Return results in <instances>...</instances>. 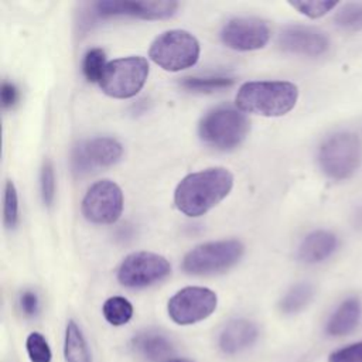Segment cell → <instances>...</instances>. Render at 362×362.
<instances>
[{"label": "cell", "instance_id": "d4e9b609", "mask_svg": "<svg viewBox=\"0 0 362 362\" xmlns=\"http://www.w3.org/2000/svg\"><path fill=\"white\" fill-rule=\"evenodd\" d=\"M25 349L31 362H51V348L40 332H31L25 341Z\"/></svg>", "mask_w": 362, "mask_h": 362}, {"label": "cell", "instance_id": "f1b7e54d", "mask_svg": "<svg viewBox=\"0 0 362 362\" xmlns=\"http://www.w3.org/2000/svg\"><path fill=\"white\" fill-rule=\"evenodd\" d=\"M328 362H362V341L334 351Z\"/></svg>", "mask_w": 362, "mask_h": 362}, {"label": "cell", "instance_id": "30bf717a", "mask_svg": "<svg viewBox=\"0 0 362 362\" xmlns=\"http://www.w3.org/2000/svg\"><path fill=\"white\" fill-rule=\"evenodd\" d=\"M123 156L122 144L113 137H95L78 143L71 154L72 173L88 175L99 168L116 164Z\"/></svg>", "mask_w": 362, "mask_h": 362}, {"label": "cell", "instance_id": "8fae6325", "mask_svg": "<svg viewBox=\"0 0 362 362\" xmlns=\"http://www.w3.org/2000/svg\"><path fill=\"white\" fill-rule=\"evenodd\" d=\"M122 211L123 192L110 180H102L90 185L82 199V214L92 223H113L120 218Z\"/></svg>", "mask_w": 362, "mask_h": 362}, {"label": "cell", "instance_id": "7c38bea8", "mask_svg": "<svg viewBox=\"0 0 362 362\" xmlns=\"http://www.w3.org/2000/svg\"><path fill=\"white\" fill-rule=\"evenodd\" d=\"M92 18L136 17L163 20L173 17L178 8L175 1H98L90 6Z\"/></svg>", "mask_w": 362, "mask_h": 362}, {"label": "cell", "instance_id": "4fadbf2b", "mask_svg": "<svg viewBox=\"0 0 362 362\" xmlns=\"http://www.w3.org/2000/svg\"><path fill=\"white\" fill-rule=\"evenodd\" d=\"M221 40L230 49L255 51L266 47L270 40V30L260 18L236 17L223 25Z\"/></svg>", "mask_w": 362, "mask_h": 362}, {"label": "cell", "instance_id": "ba28073f", "mask_svg": "<svg viewBox=\"0 0 362 362\" xmlns=\"http://www.w3.org/2000/svg\"><path fill=\"white\" fill-rule=\"evenodd\" d=\"M171 273L168 260L151 252H134L126 256L119 269L117 280L129 288H143L161 281Z\"/></svg>", "mask_w": 362, "mask_h": 362}, {"label": "cell", "instance_id": "ac0fdd59", "mask_svg": "<svg viewBox=\"0 0 362 362\" xmlns=\"http://www.w3.org/2000/svg\"><path fill=\"white\" fill-rule=\"evenodd\" d=\"M362 317V304L358 298H348L329 317L325 331L332 337H342L352 332Z\"/></svg>", "mask_w": 362, "mask_h": 362}, {"label": "cell", "instance_id": "4dcf8cb0", "mask_svg": "<svg viewBox=\"0 0 362 362\" xmlns=\"http://www.w3.org/2000/svg\"><path fill=\"white\" fill-rule=\"evenodd\" d=\"M0 96H1V106L3 109H11L17 100H18V89L14 83L4 81L1 83V90H0Z\"/></svg>", "mask_w": 362, "mask_h": 362}, {"label": "cell", "instance_id": "1f68e13d", "mask_svg": "<svg viewBox=\"0 0 362 362\" xmlns=\"http://www.w3.org/2000/svg\"><path fill=\"white\" fill-rule=\"evenodd\" d=\"M170 362H192V361L185 359V358H174V359H171Z\"/></svg>", "mask_w": 362, "mask_h": 362}, {"label": "cell", "instance_id": "3957f363", "mask_svg": "<svg viewBox=\"0 0 362 362\" xmlns=\"http://www.w3.org/2000/svg\"><path fill=\"white\" fill-rule=\"evenodd\" d=\"M321 171L334 181L351 178L362 164V140L356 133L338 132L328 136L318 148Z\"/></svg>", "mask_w": 362, "mask_h": 362}, {"label": "cell", "instance_id": "cb8c5ba5", "mask_svg": "<svg viewBox=\"0 0 362 362\" xmlns=\"http://www.w3.org/2000/svg\"><path fill=\"white\" fill-rule=\"evenodd\" d=\"M3 222L7 229L16 228L18 222V195L13 181H7L3 197Z\"/></svg>", "mask_w": 362, "mask_h": 362}, {"label": "cell", "instance_id": "2e32d148", "mask_svg": "<svg viewBox=\"0 0 362 362\" xmlns=\"http://www.w3.org/2000/svg\"><path fill=\"white\" fill-rule=\"evenodd\" d=\"M338 247V238L329 230H314L308 233L300 247L298 259L307 264H315L327 260Z\"/></svg>", "mask_w": 362, "mask_h": 362}, {"label": "cell", "instance_id": "52a82bcc", "mask_svg": "<svg viewBox=\"0 0 362 362\" xmlns=\"http://www.w3.org/2000/svg\"><path fill=\"white\" fill-rule=\"evenodd\" d=\"M245 252L236 239L208 242L191 249L182 259V269L188 274L208 276L225 272L235 266Z\"/></svg>", "mask_w": 362, "mask_h": 362}, {"label": "cell", "instance_id": "83f0119b", "mask_svg": "<svg viewBox=\"0 0 362 362\" xmlns=\"http://www.w3.org/2000/svg\"><path fill=\"white\" fill-rule=\"evenodd\" d=\"M335 21L344 28L362 27V3L345 4L335 16Z\"/></svg>", "mask_w": 362, "mask_h": 362}, {"label": "cell", "instance_id": "277c9868", "mask_svg": "<svg viewBox=\"0 0 362 362\" xmlns=\"http://www.w3.org/2000/svg\"><path fill=\"white\" fill-rule=\"evenodd\" d=\"M249 132L246 116L233 107L221 106L209 110L199 122L201 140L216 150H233L240 146Z\"/></svg>", "mask_w": 362, "mask_h": 362}, {"label": "cell", "instance_id": "e0dca14e", "mask_svg": "<svg viewBox=\"0 0 362 362\" xmlns=\"http://www.w3.org/2000/svg\"><path fill=\"white\" fill-rule=\"evenodd\" d=\"M133 349L148 362H170L174 354L173 344L160 332L143 331L133 337Z\"/></svg>", "mask_w": 362, "mask_h": 362}, {"label": "cell", "instance_id": "484cf974", "mask_svg": "<svg viewBox=\"0 0 362 362\" xmlns=\"http://www.w3.org/2000/svg\"><path fill=\"white\" fill-rule=\"evenodd\" d=\"M293 8H296L298 13L310 17V18H320L329 13L332 8L337 7V1L331 0H297V1H290L288 3Z\"/></svg>", "mask_w": 362, "mask_h": 362}, {"label": "cell", "instance_id": "9a60e30c", "mask_svg": "<svg viewBox=\"0 0 362 362\" xmlns=\"http://www.w3.org/2000/svg\"><path fill=\"white\" fill-rule=\"evenodd\" d=\"M259 335L257 325L249 320L238 318L229 321L219 334V348L228 355H235L252 346Z\"/></svg>", "mask_w": 362, "mask_h": 362}, {"label": "cell", "instance_id": "5bb4252c", "mask_svg": "<svg viewBox=\"0 0 362 362\" xmlns=\"http://www.w3.org/2000/svg\"><path fill=\"white\" fill-rule=\"evenodd\" d=\"M277 42L283 51L305 57L322 55L329 48V40L322 31L296 24L284 27L279 34Z\"/></svg>", "mask_w": 362, "mask_h": 362}, {"label": "cell", "instance_id": "ffe728a7", "mask_svg": "<svg viewBox=\"0 0 362 362\" xmlns=\"http://www.w3.org/2000/svg\"><path fill=\"white\" fill-rule=\"evenodd\" d=\"M313 297L314 287L310 283H298L283 296L279 307L284 314H296L305 308Z\"/></svg>", "mask_w": 362, "mask_h": 362}, {"label": "cell", "instance_id": "44dd1931", "mask_svg": "<svg viewBox=\"0 0 362 362\" xmlns=\"http://www.w3.org/2000/svg\"><path fill=\"white\" fill-rule=\"evenodd\" d=\"M102 314L110 325L120 327L132 320L133 305L127 298L122 296H113L103 303Z\"/></svg>", "mask_w": 362, "mask_h": 362}, {"label": "cell", "instance_id": "d6986e66", "mask_svg": "<svg viewBox=\"0 0 362 362\" xmlns=\"http://www.w3.org/2000/svg\"><path fill=\"white\" fill-rule=\"evenodd\" d=\"M64 356L66 362H92L86 339L74 320H69L65 328Z\"/></svg>", "mask_w": 362, "mask_h": 362}, {"label": "cell", "instance_id": "7402d4cb", "mask_svg": "<svg viewBox=\"0 0 362 362\" xmlns=\"http://www.w3.org/2000/svg\"><path fill=\"white\" fill-rule=\"evenodd\" d=\"M235 82L229 76H188L181 81V86L195 93H212L232 86Z\"/></svg>", "mask_w": 362, "mask_h": 362}, {"label": "cell", "instance_id": "7a4b0ae2", "mask_svg": "<svg viewBox=\"0 0 362 362\" xmlns=\"http://www.w3.org/2000/svg\"><path fill=\"white\" fill-rule=\"evenodd\" d=\"M298 88L288 81H250L240 85L235 96L239 110L279 117L287 115L297 103Z\"/></svg>", "mask_w": 362, "mask_h": 362}, {"label": "cell", "instance_id": "5b68a950", "mask_svg": "<svg viewBox=\"0 0 362 362\" xmlns=\"http://www.w3.org/2000/svg\"><path fill=\"white\" fill-rule=\"evenodd\" d=\"M199 52V42L189 31L168 30L154 38L148 57L164 71L178 72L195 65Z\"/></svg>", "mask_w": 362, "mask_h": 362}, {"label": "cell", "instance_id": "4316f807", "mask_svg": "<svg viewBox=\"0 0 362 362\" xmlns=\"http://www.w3.org/2000/svg\"><path fill=\"white\" fill-rule=\"evenodd\" d=\"M40 189L41 198L45 206H51L55 199V173L54 165L49 160H45L40 174Z\"/></svg>", "mask_w": 362, "mask_h": 362}, {"label": "cell", "instance_id": "9c48e42d", "mask_svg": "<svg viewBox=\"0 0 362 362\" xmlns=\"http://www.w3.org/2000/svg\"><path fill=\"white\" fill-rule=\"evenodd\" d=\"M218 305L215 291L206 287L188 286L178 290L167 304L170 318L178 325H191L208 318Z\"/></svg>", "mask_w": 362, "mask_h": 362}, {"label": "cell", "instance_id": "6da1fadb", "mask_svg": "<svg viewBox=\"0 0 362 362\" xmlns=\"http://www.w3.org/2000/svg\"><path fill=\"white\" fill-rule=\"evenodd\" d=\"M233 187V175L223 167L205 168L184 177L174 192V204L180 212L189 218L206 214Z\"/></svg>", "mask_w": 362, "mask_h": 362}, {"label": "cell", "instance_id": "603a6c76", "mask_svg": "<svg viewBox=\"0 0 362 362\" xmlns=\"http://www.w3.org/2000/svg\"><path fill=\"white\" fill-rule=\"evenodd\" d=\"M106 55L102 48H90L86 51L82 59V72L86 81L98 82L100 81L106 68Z\"/></svg>", "mask_w": 362, "mask_h": 362}, {"label": "cell", "instance_id": "f546056e", "mask_svg": "<svg viewBox=\"0 0 362 362\" xmlns=\"http://www.w3.org/2000/svg\"><path fill=\"white\" fill-rule=\"evenodd\" d=\"M20 308H21L24 315L35 317L38 314V311H40L38 296L34 291H31V290L23 291L21 296H20Z\"/></svg>", "mask_w": 362, "mask_h": 362}, {"label": "cell", "instance_id": "8992f818", "mask_svg": "<svg viewBox=\"0 0 362 362\" xmlns=\"http://www.w3.org/2000/svg\"><path fill=\"white\" fill-rule=\"evenodd\" d=\"M148 71V62L143 57L132 55L117 58L107 62L99 86L110 98L129 99L141 90Z\"/></svg>", "mask_w": 362, "mask_h": 362}]
</instances>
